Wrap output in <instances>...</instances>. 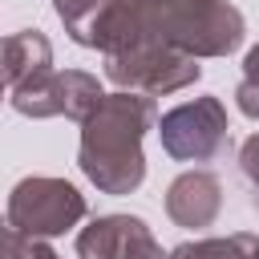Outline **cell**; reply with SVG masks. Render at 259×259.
<instances>
[{"label": "cell", "mask_w": 259, "mask_h": 259, "mask_svg": "<svg viewBox=\"0 0 259 259\" xmlns=\"http://www.w3.org/2000/svg\"><path fill=\"white\" fill-rule=\"evenodd\" d=\"M158 121L154 97L142 93H105L101 105L81 121L77 166L101 194H134L146 178L142 138Z\"/></svg>", "instance_id": "7a4b0ae2"}, {"label": "cell", "mask_w": 259, "mask_h": 259, "mask_svg": "<svg viewBox=\"0 0 259 259\" xmlns=\"http://www.w3.org/2000/svg\"><path fill=\"white\" fill-rule=\"evenodd\" d=\"M105 77L125 93L162 97V93H178V89L194 85L202 77V65L186 53H174V49L134 45V49H121V53L105 57Z\"/></svg>", "instance_id": "277c9868"}, {"label": "cell", "mask_w": 259, "mask_h": 259, "mask_svg": "<svg viewBox=\"0 0 259 259\" xmlns=\"http://www.w3.org/2000/svg\"><path fill=\"white\" fill-rule=\"evenodd\" d=\"M235 101H239V109H243L251 121H259V85H255V81H239Z\"/></svg>", "instance_id": "5bb4252c"}, {"label": "cell", "mask_w": 259, "mask_h": 259, "mask_svg": "<svg viewBox=\"0 0 259 259\" xmlns=\"http://www.w3.org/2000/svg\"><path fill=\"white\" fill-rule=\"evenodd\" d=\"M158 138L162 150L174 162H210L227 150V105L219 97H194L174 105L170 113H162L158 121Z\"/></svg>", "instance_id": "8992f818"}, {"label": "cell", "mask_w": 259, "mask_h": 259, "mask_svg": "<svg viewBox=\"0 0 259 259\" xmlns=\"http://www.w3.org/2000/svg\"><path fill=\"white\" fill-rule=\"evenodd\" d=\"M247 20L227 0H105L85 24L81 45L101 57L158 45L186 57H227L243 45Z\"/></svg>", "instance_id": "6da1fadb"}, {"label": "cell", "mask_w": 259, "mask_h": 259, "mask_svg": "<svg viewBox=\"0 0 259 259\" xmlns=\"http://www.w3.org/2000/svg\"><path fill=\"white\" fill-rule=\"evenodd\" d=\"M138 223H142L138 214H101V219H93L77 235V255L81 259H121Z\"/></svg>", "instance_id": "9c48e42d"}, {"label": "cell", "mask_w": 259, "mask_h": 259, "mask_svg": "<svg viewBox=\"0 0 259 259\" xmlns=\"http://www.w3.org/2000/svg\"><path fill=\"white\" fill-rule=\"evenodd\" d=\"M105 89L85 69H45L12 89V105L24 117H73L85 121L101 105Z\"/></svg>", "instance_id": "5b68a950"}, {"label": "cell", "mask_w": 259, "mask_h": 259, "mask_svg": "<svg viewBox=\"0 0 259 259\" xmlns=\"http://www.w3.org/2000/svg\"><path fill=\"white\" fill-rule=\"evenodd\" d=\"M105 0H53V8H57V16H61V24H65V32L81 45V36H85V24L97 16V8H101Z\"/></svg>", "instance_id": "7c38bea8"}, {"label": "cell", "mask_w": 259, "mask_h": 259, "mask_svg": "<svg viewBox=\"0 0 259 259\" xmlns=\"http://www.w3.org/2000/svg\"><path fill=\"white\" fill-rule=\"evenodd\" d=\"M239 170H243V178L259 190V134H251V138L239 146Z\"/></svg>", "instance_id": "4fadbf2b"}, {"label": "cell", "mask_w": 259, "mask_h": 259, "mask_svg": "<svg viewBox=\"0 0 259 259\" xmlns=\"http://www.w3.org/2000/svg\"><path fill=\"white\" fill-rule=\"evenodd\" d=\"M243 81H255L259 85V45L247 49V57H243Z\"/></svg>", "instance_id": "9a60e30c"}, {"label": "cell", "mask_w": 259, "mask_h": 259, "mask_svg": "<svg viewBox=\"0 0 259 259\" xmlns=\"http://www.w3.org/2000/svg\"><path fill=\"white\" fill-rule=\"evenodd\" d=\"M166 259H259V239L247 231L227 239H194V243H178Z\"/></svg>", "instance_id": "30bf717a"}, {"label": "cell", "mask_w": 259, "mask_h": 259, "mask_svg": "<svg viewBox=\"0 0 259 259\" xmlns=\"http://www.w3.org/2000/svg\"><path fill=\"white\" fill-rule=\"evenodd\" d=\"M0 259H61V255L45 239H28L8 223H0Z\"/></svg>", "instance_id": "8fae6325"}, {"label": "cell", "mask_w": 259, "mask_h": 259, "mask_svg": "<svg viewBox=\"0 0 259 259\" xmlns=\"http://www.w3.org/2000/svg\"><path fill=\"white\" fill-rule=\"evenodd\" d=\"M0 97H4V89H0Z\"/></svg>", "instance_id": "2e32d148"}, {"label": "cell", "mask_w": 259, "mask_h": 259, "mask_svg": "<svg viewBox=\"0 0 259 259\" xmlns=\"http://www.w3.org/2000/svg\"><path fill=\"white\" fill-rule=\"evenodd\" d=\"M255 210H259V202H255Z\"/></svg>", "instance_id": "e0dca14e"}, {"label": "cell", "mask_w": 259, "mask_h": 259, "mask_svg": "<svg viewBox=\"0 0 259 259\" xmlns=\"http://www.w3.org/2000/svg\"><path fill=\"white\" fill-rule=\"evenodd\" d=\"M53 69V45L40 28H20L0 36V89H16L20 81Z\"/></svg>", "instance_id": "ba28073f"}, {"label": "cell", "mask_w": 259, "mask_h": 259, "mask_svg": "<svg viewBox=\"0 0 259 259\" xmlns=\"http://www.w3.org/2000/svg\"><path fill=\"white\" fill-rule=\"evenodd\" d=\"M85 194L65 182V178H49V174H32L20 178L8 194V227L28 235V239H57L69 227H77L85 219Z\"/></svg>", "instance_id": "3957f363"}, {"label": "cell", "mask_w": 259, "mask_h": 259, "mask_svg": "<svg viewBox=\"0 0 259 259\" xmlns=\"http://www.w3.org/2000/svg\"><path fill=\"white\" fill-rule=\"evenodd\" d=\"M219 210H223V182L210 170H186L166 190V214L186 231L210 227Z\"/></svg>", "instance_id": "52a82bcc"}]
</instances>
